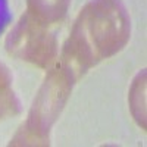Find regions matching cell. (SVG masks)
Masks as SVG:
<instances>
[{
    "mask_svg": "<svg viewBox=\"0 0 147 147\" xmlns=\"http://www.w3.org/2000/svg\"><path fill=\"white\" fill-rule=\"evenodd\" d=\"M129 34V16L121 0H90L74 22L59 66L77 81L90 68L122 50Z\"/></svg>",
    "mask_w": 147,
    "mask_h": 147,
    "instance_id": "6da1fadb",
    "label": "cell"
},
{
    "mask_svg": "<svg viewBox=\"0 0 147 147\" xmlns=\"http://www.w3.org/2000/svg\"><path fill=\"white\" fill-rule=\"evenodd\" d=\"M74 82L75 80L63 68L55 69L41 87L25 125L12 144H47L49 129L65 105Z\"/></svg>",
    "mask_w": 147,
    "mask_h": 147,
    "instance_id": "7a4b0ae2",
    "label": "cell"
},
{
    "mask_svg": "<svg viewBox=\"0 0 147 147\" xmlns=\"http://www.w3.org/2000/svg\"><path fill=\"white\" fill-rule=\"evenodd\" d=\"M6 49L10 56L38 68H49L57 57V41L50 27L35 21L28 13L22 15L10 31Z\"/></svg>",
    "mask_w": 147,
    "mask_h": 147,
    "instance_id": "3957f363",
    "label": "cell"
},
{
    "mask_svg": "<svg viewBox=\"0 0 147 147\" xmlns=\"http://www.w3.org/2000/svg\"><path fill=\"white\" fill-rule=\"evenodd\" d=\"M71 0H27V13L47 27L62 22Z\"/></svg>",
    "mask_w": 147,
    "mask_h": 147,
    "instance_id": "277c9868",
    "label": "cell"
},
{
    "mask_svg": "<svg viewBox=\"0 0 147 147\" xmlns=\"http://www.w3.org/2000/svg\"><path fill=\"white\" fill-rule=\"evenodd\" d=\"M19 102L12 87V78L7 69L0 63V121L19 113Z\"/></svg>",
    "mask_w": 147,
    "mask_h": 147,
    "instance_id": "5b68a950",
    "label": "cell"
},
{
    "mask_svg": "<svg viewBox=\"0 0 147 147\" xmlns=\"http://www.w3.org/2000/svg\"><path fill=\"white\" fill-rule=\"evenodd\" d=\"M129 107L138 125L146 129V72H140L129 88Z\"/></svg>",
    "mask_w": 147,
    "mask_h": 147,
    "instance_id": "8992f818",
    "label": "cell"
}]
</instances>
